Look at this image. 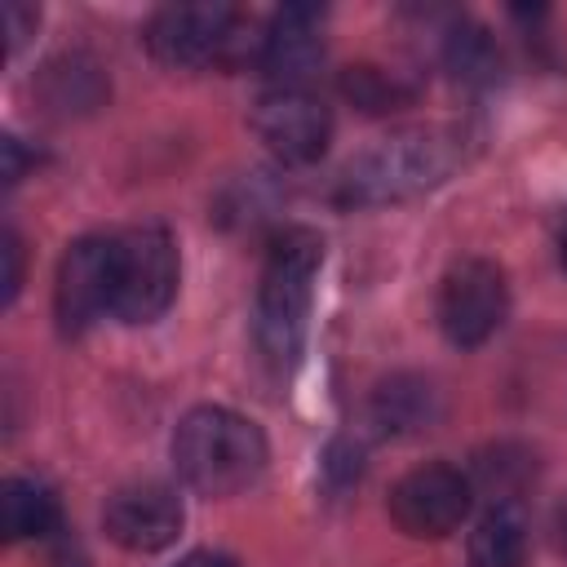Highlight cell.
Masks as SVG:
<instances>
[{"label":"cell","mask_w":567,"mask_h":567,"mask_svg":"<svg viewBox=\"0 0 567 567\" xmlns=\"http://www.w3.org/2000/svg\"><path fill=\"white\" fill-rule=\"evenodd\" d=\"M266 434L252 416L235 408H190L173 430L177 478L199 496H235L252 487L266 470Z\"/></svg>","instance_id":"obj_1"},{"label":"cell","mask_w":567,"mask_h":567,"mask_svg":"<svg viewBox=\"0 0 567 567\" xmlns=\"http://www.w3.org/2000/svg\"><path fill=\"white\" fill-rule=\"evenodd\" d=\"M319 266L323 239L310 226H288L266 248L257 279V346L275 368H292L306 346Z\"/></svg>","instance_id":"obj_2"},{"label":"cell","mask_w":567,"mask_h":567,"mask_svg":"<svg viewBox=\"0 0 567 567\" xmlns=\"http://www.w3.org/2000/svg\"><path fill=\"white\" fill-rule=\"evenodd\" d=\"M461 164V142L447 128H399L377 146L359 151L341 173V204L377 208L416 199L452 177Z\"/></svg>","instance_id":"obj_3"},{"label":"cell","mask_w":567,"mask_h":567,"mask_svg":"<svg viewBox=\"0 0 567 567\" xmlns=\"http://www.w3.org/2000/svg\"><path fill=\"white\" fill-rule=\"evenodd\" d=\"M244 13L230 4H164L146 22V49L159 66H244L261 53V31L244 35Z\"/></svg>","instance_id":"obj_4"},{"label":"cell","mask_w":567,"mask_h":567,"mask_svg":"<svg viewBox=\"0 0 567 567\" xmlns=\"http://www.w3.org/2000/svg\"><path fill=\"white\" fill-rule=\"evenodd\" d=\"M182 261L177 244L164 226H128L115 235V306L111 315L124 323L159 319L177 297Z\"/></svg>","instance_id":"obj_5"},{"label":"cell","mask_w":567,"mask_h":567,"mask_svg":"<svg viewBox=\"0 0 567 567\" xmlns=\"http://www.w3.org/2000/svg\"><path fill=\"white\" fill-rule=\"evenodd\" d=\"M439 328L456 350L492 341L509 315V279L487 257L456 261L439 284Z\"/></svg>","instance_id":"obj_6"},{"label":"cell","mask_w":567,"mask_h":567,"mask_svg":"<svg viewBox=\"0 0 567 567\" xmlns=\"http://www.w3.org/2000/svg\"><path fill=\"white\" fill-rule=\"evenodd\" d=\"M474 505V483L465 470L447 465V461H425V465H412L394 487H390V518L403 536H416V540H439V536H452L465 514Z\"/></svg>","instance_id":"obj_7"},{"label":"cell","mask_w":567,"mask_h":567,"mask_svg":"<svg viewBox=\"0 0 567 567\" xmlns=\"http://www.w3.org/2000/svg\"><path fill=\"white\" fill-rule=\"evenodd\" d=\"M252 133L284 164H315L332 142V111L323 97L297 84H275L252 102Z\"/></svg>","instance_id":"obj_8"},{"label":"cell","mask_w":567,"mask_h":567,"mask_svg":"<svg viewBox=\"0 0 567 567\" xmlns=\"http://www.w3.org/2000/svg\"><path fill=\"white\" fill-rule=\"evenodd\" d=\"M115 306V235H80L53 279V315L62 332H84Z\"/></svg>","instance_id":"obj_9"},{"label":"cell","mask_w":567,"mask_h":567,"mask_svg":"<svg viewBox=\"0 0 567 567\" xmlns=\"http://www.w3.org/2000/svg\"><path fill=\"white\" fill-rule=\"evenodd\" d=\"M186 509L182 496L168 483H124L115 496H106L102 527L106 536L128 554H159L182 536Z\"/></svg>","instance_id":"obj_10"},{"label":"cell","mask_w":567,"mask_h":567,"mask_svg":"<svg viewBox=\"0 0 567 567\" xmlns=\"http://www.w3.org/2000/svg\"><path fill=\"white\" fill-rule=\"evenodd\" d=\"M323 62V9L319 4H284L266 27H261V53L257 66L275 84H297L319 71Z\"/></svg>","instance_id":"obj_11"},{"label":"cell","mask_w":567,"mask_h":567,"mask_svg":"<svg viewBox=\"0 0 567 567\" xmlns=\"http://www.w3.org/2000/svg\"><path fill=\"white\" fill-rule=\"evenodd\" d=\"M368 421L390 439L425 434L443 421V394L421 372H390L368 394Z\"/></svg>","instance_id":"obj_12"},{"label":"cell","mask_w":567,"mask_h":567,"mask_svg":"<svg viewBox=\"0 0 567 567\" xmlns=\"http://www.w3.org/2000/svg\"><path fill=\"white\" fill-rule=\"evenodd\" d=\"M35 93L53 115H84L106 102V75L89 53H62L40 71Z\"/></svg>","instance_id":"obj_13"},{"label":"cell","mask_w":567,"mask_h":567,"mask_svg":"<svg viewBox=\"0 0 567 567\" xmlns=\"http://www.w3.org/2000/svg\"><path fill=\"white\" fill-rule=\"evenodd\" d=\"M532 527L518 501H496L470 532V567H523Z\"/></svg>","instance_id":"obj_14"},{"label":"cell","mask_w":567,"mask_h":567,"mask_svg":"<svg viewBox=\"0 0 567 567\" xmlns=\"http://www.w3.org/2000/svg\"><path fill=\"white\" fill-rule=\"evenodd\" d=\"M0 518H4L9 540L49 536L58 527V496H53L49 483H40L31 474H13L0 487Z\"/></svg>","instance_id":"obj_15"},{"label":"cell","mask_w":567,"mask_h":567,"mask_svg":"<svg viewBox=\"0 0 567 567\" xmlns=\"http://www.w3.org/2000/svg\"><path fill=\"white\" fill-rule=\"evenodd\" d=\"M443 66H447L461 84H492L496 71H501L496 35H492L483 22L456 18V22L443 31Z\"/></svg>","instance_id":"obj_16"},{"label":"cell","mask_w":567,"mask_h":567,"mask_svg":"<svg viewBox=\"0 0 567 567\" xmlns=\"http://www.w3.org/2000/svg\"><path fill=\"white\" fill-rule=\"evenodd\" d=\"M532 478H536V456H532L523 443H509V439L483 447V452L474 456V465H470V483L483 487V492L492 496V505H496V501H518V492H523Z\"/></svg>","instance_id":"obj_17"},{"label":"cell","mask_w":567,"mask_h":567,"mask_svg":"<svg viewBox=\"0 0 567 567\" xmlns=\"http://www.w3.org/2000/svg\"><path fill=\"white\" fill-rule=\"evenodd\" d=\"M341 93L359 106V111H368V115H381V111H399L408 97H412V89L408 84H399L394 75H385L381 66H346L341 71Z\"/></svg>","instance_id":"obj_18"},{"label":"cell","mask_w":567,"mask_h":567,"mask_svg":"<svg viewBox=\"0 0 567 567\" xmlns=\"http://www.w3.org/2000/svg\"><path fill=\"white\" fill-rule=\"evenodd\" d=\"M328 478L332 483H354L359 478V470H363V447L359 443H350V439H337L332 447H328Z\"/></svg>","instance_id":"obj_19"},{"label":"cell","mask_w":567,"mask_h":567,"mask_svg":"<svg viewBox=\"0 0 567 567\" xmlns=\"http://www.w3.org/2000/svg\"><path fill=\"white\" fill-rule=\"evenodd\" d=\"M0 18H4V35H9V53H18L22 49V40L35 31V22H40V9H31V4H0Z\"/></svg>","instance_id":"obj_20"},{"label":"cell","mask_w":567,"mask_h":567,"mask_svg":"<svg viewBox=\"0 0 567 567\" xmlns=\"http://www.w3.org/2000/svg\"><path fill=\"white\" fill-rule=\"evenodd\" d=\"M22 288V239L13 226H4V301H13Z\"/></svg>","instance_id":"obj_21"},{"label":"cell","mask_w":567,"mask_h":567,"mask_svg":"<svg viewBox=\"0 0 567 567\" xmlns=\"http://www.w3.org/2000/svg\"><path fill=\"white\" fill-rule=\"evenodd\" d=\"M0 151H4V182H9V186H13V182H22V168H27L22 142H18V137H4V142H0Z\"/></svg>","instance_id":"obj_22"},{"label":"cell","mask_w":567,"mask_h":567,"mask_svg":"<svg viewBox=\"0 0 567 567\" xmlns=\"http://www.w3.org/2000/svg\"><path fill=\"white\" fill-rule=\"evenodd\" d=\"M177 567H239L230 554H217V549H195L186 558H177Z\"/></svg>","instance_id":"obj_23"},{"label":"cell","mask_w":567,"mask_h":567,"mask_svg":"<svg viewBox=\"0 0 567 567\" xmlns=\"http://www.w3.org/2000/svg\"><path fill=\"white\" fill-rule=\"evenodd\" d=\"M554 244H558V261L567 266V208L558 213V226H554Z\"/></svg>","instance_id":"obj_24"},{"label":"cell","mask_w":567,"mask_h":567,"mask_svg":"<svg viewBox=\"0 0 567 567\" xmlns=\"http://www.w3.org/2000/svg\"><path fill=\"white\" fill-rule=\"evenodd\" d=\"M554 532H558V545H563V554H567V501H563L558 514H554Z\"/></svg>","instance_id":"obj_25"}]
</instances>
